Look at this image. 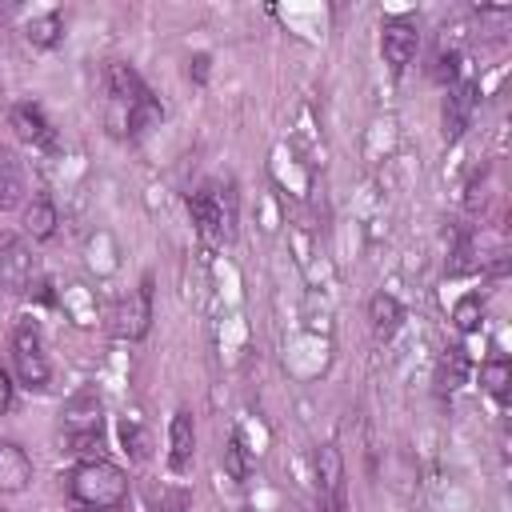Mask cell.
Instances as JSON below:
<instances>
[{
  "instance_id": "cell-5",
  "label": "cell",
  "mask_w": 512,
  "mask_h": 512,
  "mask_svg": "<svg viewBox=\"0 0 512 512\" xmlns=\"http://www.w3.org/2000/svg\"><path fill=\"white\" fill-rule=\"evenodd\" d=\"M192 220L204 236L212 240H232V224H236V200H232V188H200L192 196Z\"/></svg>"
},
{
  "instance_id": "cell-13",
  "label": "cell",
  "mask_w": 512,
  "mask_h": 512,
  "mask_svg": "<svg viewBox=\"0 0 512 512\" xmlns=\"http://www.w3.org/2000/svg\"><path fill=\"white\" fill-rule=\"evenodd\" d=\"M12 128L20 132V140H28L36 148H56V132H52V124L44 120V112L36 104H16L12 108Z\"/></svg>"
},
{
  "instance_id": "cell-14",
  "label": "cell",
  "mask_w": 512,
  "mask_h": 512,
  "mask_svg": "<svg viewBox=\"0 0 512 512\" xmlns=\"http://www.w3.org/2000/svg\"><path fill=\"white\" fill-rule=\"evenodd\" d=\"M56 304L68 312V320L72 324H80V328H92L96 320H100V304H96V296L84 288V284H64L60 292H56Z\"/></svg>"
},
{
  "instance_id": "cell-2",
  "label": "cell",
  "mask_w": 512,
  "mask_h": 512,
  "mask_svg": "<svg viewBox=\"0 0 512 512\" xmlns=\"http://www.w3.org/2000/svg\"><path fill=\"white\" fill-rule=\"evenodd\" d=\"M100 424H104V404L96 388H80L76 396L64 400L60 408V432L68 440V452H92L100 448Z\"/></svg>"
},
{
  "instance_id": "cell-15",
  "label": "cell",
  "mask_w": 512,
  "mask_h": 512,
  "mask_svg": "<svg viewBox=\"0 0 512 512\" xmlns=\"http://www.w3.org/2000/svg\"><path fill=\"white\" fill-rule=\"evenodd\" d=\"M368 320H372V332H376L380 340H392L396 328H400V320H404V308H400L396 296L380 292V296L368 300Z\"/></svg>"
},
{
  "instance_id": "cell-23",
  "label": "cell",
  "mask_w": 512,
  "mask_h": 512,
  "mask_svg": "<svg viewBox=\"0 0 512 512\" xmlns=\"http://www.w3.org/2000/svg\"><path fill=\"white\" fill-rule=\"evenodd\" d=\"M476 324H480V300L476 296H464L456 304V328L460 332H476Z\"/></svg>"
},
{
  "instance_id": "cell-17",
  "label": "cell",
  "mask_w": 512,
  "mask_h": 512,
  "mask_svg": "<svg viewBox=\"0 0 512 512\" xmlns=\"http://www.w3.org/2000/svg\"><path fill=\"white\" fill-rule=\"evenodd\" d=\"M24 36H28L32 48H56L64 40V16L60 12H40V16L28 20Z\"/></svg>"
},
{
  "instance_id": "cell-22",
  "label": "cell",
  "mask_w": 512,
  "mask_h": 512,
  "mask_svg": "<svg viewBox=\"0 0 512 512\" xmlns=\"http://www.w3.org/2000/svg\"><path fill=\"white\" fill-rule=\"evenodd\" d=\"M120 440H124V452H132L136 460L148 456V440H144V428H140L136 416H124V420H120Z\"/></svg>"
},
{
  "instance_id": "cell-27",
  "label": "cell",
  "mask_w": 512,
  "mask_h": 512,
  "mask_svg": "<svg viewBox=\"0 0 512 512\" xmlns=\"http://www.w3.org/2000/svg\"><path fill=\"white\" fill-rule=\"evenodd\" d=\"M8 16H12V4H8V0H0V24H4Z\"/></svg>"
},
{
  "instance_id": "cell-25",
  "label": "cell",
  "mask_w": 512,
  "mask_h": 512,
  "mask_svg": "<svg viewBox=\"0 0 512 512\" xmlns=\"http://www.w3.org/2000/svg\"><path fill=\"white\" fill-rule=\"evenodd\" d=\"M228 472H232L236 480L244 476V456H240V440H232V444H228Z\"/></svg>"
},
{
  "instance_id": "cell-4",
  "label": "cell",
  "mask_w": 512,
  "mask_h": 512,
  "mask_svg": "<svg viewBox=\"0 0 512 512\" xmlns=\"http://www.w3.org/2000/svg\"><path fill=\"white\" fill-rule=\"evenodd\" d=\"M104 92H108V124H112V132H128V116L152 96L148 88H144V80L136 76V68L132 64H120V60H112L108 68H104Z\"/></svg>"
},
{
  "instance_id": "cell-20",
  "label": "cell",
  "mask_w": 512,
  "mask_h": 512,
  "mask_svg": "<svg viewBox=\"0 0 512 512\" xmlns=\"http://www.w3.org/2000/svg\"><path fill=\"white\" fill-rule=\"evenodd\" d=\"M480 384H484L496 400H504V396H508V384H512V364H508V360H500V356H496V360H488V364L480 368Z\"/></svg>"
},
{
  "instance_id": "cell-12",
  "label": "cell",
  "mask_w": 512,
  "mask_h": 512,
  "mask_svg": "<svg viewBox=\"0 0 512 512\" xmlns=\"http://www.w3.org/2000/svg\"><path fill=\"white\" fill-rule=\"evenodd\" d=\"M192 452H196V428H192V416H188V412H176L172 424H168V468H172V472H188Z\"/></svg>"
},
{
  "instance_id": "cell-26",
  "label": "cell",
  "mask_w": 512,
  "mask_h": 512,
  "mask_svg": "<svg viewBox=\"0 0 512 512\" xmlns=\"http://www.w3.org/2000/svg\"><path fill=\"white\" fill-rule=\"evenodd\" d=\"M12 404V380H8V372L0 368V412Z\"/></svg>"
},
{
  "instance_id": "cell-24",
  "label": "cell",
  "mask_w": 512,
  "mask_h": 512,
  "mask_svg": "<svg viewBox=\"0 0 512 512\" xmlns=\"http://www.w3.org/2000/svg\"><path fill=\"white\" fill-rule=\"evenodd\" d=\"M456 72H460V56H456V52H440V60H436V80H440V84H452Z\"/></svg>"
},
{
  "instance_id": "cell-7",
  "label": "cell",
  "mask_w": 512,
  "mask_h": 512,
  "mask_svg": "<svg viewBox=\"0 0 512 512\" xmlns=\"http://www.w3.org/2000/svg\"><path fill=\"white\" fill-rule=\"evenodd\" d=\"M148 324H152V280H140V288L112 308V332L120 340H140Z\"/></svg>"
},
{
  "instance_id": "cell-18",
  "label": "cell",
  "mask_w": 512,
  "mask_h": 512,
  "mask_svg": "<svg viewBox=\"0 0 512 512\" xmlns=\"http://www.w3.org/2000/svg\"><path fill=\"white\" fill-rule=\"evenodd\" d=\"M88 268L96 272V276H112L116 268H120V256H116V240H112V232H96V236H88Z\"/></svg>"
},
{
  "instance_id": "cell-21",
  "label": "cell",
  "mask_w": 512,
  "mask_h": 512,
  "mask_svg": "<svg viewBox=\"0 0 512 512\" xmlns=\"http://www.w3.org/2000/svg\"><path fill=\"white\" fill-rule=\"evenodd\" d=\"M464 372H468V360L460 348H448V356L440 360V388H460L464 384Z\"/></svg>"
},
{
  "instance_id": "cell-8",
  "label": "cell",
  "mask_w": 512,
  "mask_h": 512,
  "mask_svg": "<svg viewBox=\"0 0 512 512\" xmlns=\"http://www.w3.org/2000/svg\"><path fill=\"white\" fill-rule=\"evenodd\" d=\"M416 48H420V32H416L412 20L400 16V20H388V24H384V32H380V52H384V60H388L392 72H404V68L412 64Z\"/></svg>"
},
{
  "instance_id": "cell-10",
  "label": "cell",
  "mask_w": 512,
  "mask_h": 512,
  "mask_svg": "<svg viewBox=\"0 0 512 512\" xmlns=\"http://www.w3.org/2000/svg\"><path fill=\"white\" fill-rule=\"evenodd\" d=\"M32 484V460L16 440H0V492H24Z\"/></svg>"
},
{
  "instance_id": "cell-28",
  "label": "cell",
  "mask_w": 512,
  "mask_h": 512,
  "mask_svg": "<svg viewBox=\"0 0 512 512\" xmlns=\"http://www.w3.org/2000/svg\"><path fill=\"white\" fill-rule=\"evenodd\" d=\"M0 512H8V508H0Z\"/></svg>"
},
{
  "instance_id": "cell-1",
  "label": "cell",
  "mask_w": 512,
  "mask_h": 512,
  "mask_svg": "<svg viewBox=\"0 0 512 512\" xmlns=\"http://www.w3.org/2000/svg\"><path fill=\"white\" fill-rule=\"evenodd\" d=\"M68 496L88 512H112L128 496V476H124L120 464L92 456V460H80L68 472Z\"/></svg>"
},
{
  "instance_id": "cell-11",
  "label": "cell",
  "mask_w": 512,
  "mask_h": 512,
  "mask_svg": "<svg viewBox=\"0 0 512 512\" xmlns=\"http://www.w3.org/2000/svg\"><path fill=\"white\" fill-rule=\"evenodd\" d=\"M28 196V172H24V160L0 144V212L16 208L20 200Z\"/></svg>"
},
{
  "instance_id": "cell-9",
  "label": "cell",
  "mask_w": 512,
  "mask_h": 512,
  "mask_svg": "<svg viewBox=\"0 0 512 512\" xmlns=\"http://www.w3.org/2000/svg\"><path fill=\"white\" fill-rule=\"evenodd\" d=\"M472 108H476V84L472 80L452 84L444 96V140H460V132L472 120Z\"/></svg>"
},
{
  "instance_id": "cell-16",
  "label": "cell",
  "mask_w": 512,
  "mask_h": 512,
  "mask_svg": "<svg viewBox=\"0 0 512 512\" xmlns=\"http://www.w3.org/2000/svg\"><path fill=\"white\" fill-rule=\"evenodd\" d=\"M24 232L32 240H48L56 232V204L48 196H32L24 204Z\"/></svg>"
},
{
  "instance_id": "cell-19",
  "label": "cell",
  "mask_w": 512,
  "mask_h": 512,
  "mask_svg": "<svg viewBox=\"0 0 512 512\" xmlns=\"http://www.w3.org/2000/svg\"><path fill=\"white\" fill-rule=\"evenodd\" d=\"M316 468H320V484H324V492H328L332 500H340L344 464H340V452H336L332 444H324V448H320V456H316Z\"/></svg>"
},
{
  "instance_id": "cell-6",
  "label": "cell",
  "mask_w": 512,
  "mask_h": 512,
  "mask_svg": "<svg viewBox=\"0 0 512 512\" xmlns=\"http://www.w3.org/2000/svg\"><path fill=\"white\" fill-rule=\"evenodd\" d=\"M36 284V252L24 236L0 232V292H28Z\"/></svg>"
},
{
  "instance_id": "cell-3",
  "label": "cell",
  "mask_w": 512,
  "mask_h": 512,
  "mask_svg": "<svg viewBox=\"0 0 512 512\" xmlns=\"http://www.w3.org/2000/svg\"><path fill=\"white\" fill-rule=\"evenodd\" d=\"M12 364H16V376H20L24 388H32V392H44L48 388L52 364H48V352H44L40 324L32 316H20L12 324Z\"/></svg>"
}]
</instances>
